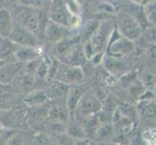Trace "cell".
Returning a JSON list of instances; mask_svg holds the SVG:
<instances>
[{
    "instance_id": "cell-26",
    "label": "cell",
    "mask_w": 156,
    "mask_h": 145,
    "mask_svg": "<svg viewBox=\"0 0 156 145\" xmlns=\"http://www.w3.org/2000/svg\"><path fill=\"white\" fill-rule=\"evenodd\" d=\"M77 145H90V144L85 140H80L79 142H77Z\"/></svg>"
},
{
    "instance_id": "cell-6",
    "label": "cell",
    "mask_w": 156,
    "mask_h": 145,
    "mask_svg": "<svg viewBox=\"0 0 156 145\" xmlns=\"http://www.w3.org/2000/svg\"><path fill=\"white\" fill-rule=\"evenodd\" d=\"M72 16L66 4L62 2H53L49 10V20L66 28H70Z\"/></svg>"
},
{
    "instance_id": "cell-9",
    "label": "cell",
    "mask_w": 156,
    "mask_h": 145,
    "mask_svg": "<svg viewBox=\"0 0 156 145\" xmlns=\"http://www.w3.org/2000/svg\"><path fill=\"white\" fill-rule=\"evenodd\" d=\"M66 29V27H63L61 25L49 20L45 27V36L50 42L55 44V43L65 38Z\"/></svg>"
},
{
    "instance_id": "cell-10",
    "label": "cell",
    "mask_w": 156,
    "mask_h": 145,
    "mask_svg": "<svg viewBox=\"0 0 156 145\" xmlns=\"http://www.w3.org/2000/svg\"><path fill=\"white\" fill-rule=\"evenodd\" d=\"M138 113L143 121H153L156 119V103L151 100H143L139 104Z\"/></svg>"
},
{
    "instance_id": "cell-25",
    "label": "cell",
    "mask_w": 156,
    "mask_h": 145,
    "mask_svg": "<svg viewBox=\"0 0 156 145\" xmlns=\"http://www.w3.org/2000/svg\"><path fill=\"white\" fill-rule=\"evenodd\" d=\"M69 133H70V136H76V137H78L79 136H83V137L85 136L83 128L82 127H77V126H72L71 128H70Z\"/></svg>"
},
{
    "instance_id": "cell-11",
    "label": "cell",
    "mask_w": 156,
    "mask_h": 145,
    "mask_svg": "<svg viewBox=\"0 0 156 145\" xmlns=\"http://www.w3.org/2000/svg\"><path fill=\"white\" fill-rule=\"evenodd\" d=\"M42 50L39 47H20V50L16 51L15 55L17 59L20 62L29 63L32 61L38 60L41 56Z\"/></svg>"
},
{
    "instance_id": "cell-24",
    "label": "cell",
    "mask_w": 156,
    "mask_h": 145,
    "mask_svg": "<svg viewBox=\"0 0 156 145\" xmlns=\"http://www.w3.org/2000/svg\"><path fill=\"white\" fill-rule=\"evenodd\" d=\"M5 145H24V140L20 135H13L7 139Z\"/></svg>"
},
{
    "instance_id": "cell-28",
    "label": "cell",
    "mask_w": 156,
    "mask_h": 145,
    "mask_svg": "<svg viewBox=\"0 0 156 145\" xmlns=\"http://www.w3.org/2000/svg\"><path fill=\"white\" fill-rule=\"evenodd\" d=\"M99 145H119V144L112 143V142H108V143H99Z\"/></svg>"
},
{
    "instance_id": "cell-12",
    "label": "cell",
    "mask_w": 156,
    "mask_h": 145,
    "mask_svg": "<svg viewBox=\"0 0 156 145\" xmlns=\"http://www.w3.org/2000/svg\"><path fill=\"white\" fill-rule=\"evenodd\" d=\"M115 136V128L109 123H104L100 126L98 131L96 132L93 139L99 143H108L112 142L114 137Z\"/></svg>"
},
{
    "instance_id": "cell-16",
    "label": "cell",
    "mask_w": 156,
    "mask_h": 145,
    "mask_svg": "<svg viewBox=\"0 0 156 145\" xmlns=\"http://www.w3.org/2000/svg\"><path fill=\"white\" fill-rule=\"evenodd\" d=\"M19 68L16 64H6L0 68V84H8L16 78Z\"/></svg>"
},
{
    "instance_id": "cell-21",
    "label": "cell",
    "mask_w": 156,
    "mask_h": 145,
    "mask_svg": "<svg viewBox=\"0 0 156 145\" xmlns=\"http://www.w3.org/2000/svg\"><path fill=\"white\" fill-rule=\"evenodd\" d=\"M49 116L51 119L55 121H64L67 119L68 112L63 106L56 105H53L49 111Z\"/></svg>"
},
{
    "instance_id": "cell-15",
    "label": "cell",
    "mask_w": 156,
    "mask_h": 145,
    "mask_svg": "<svg viewBox=\"0 0 156 145\" xmlns=\"http://www.w3.org/2000/svg\"><path fill=\"white\" fill-rule=\"evenodd\" d=\"M105 67L112 74H125L128 71V67L124 63L117 58L108 57L105 61Z\"/></svg>"
},
{
    "instance_id": "cell-22",
    "label": "cell",
    "mask_w": 156,
    "mask_h": 145,
    "mask_svg": "<svg viewBox=\"0 0 156 145\" xmlns=\"http://www.w3.org/2000/svg\"><path fill=\"white\" fill-rule=\"evenodd\" d=\"M142 139L144 145H156V128L148 127L142 133Z\"/></svg>"
},
{
    "instance_id": "cell-8",
    "label": "cell",
    "mask_w": 156,
    "mask_h": 145,
    "mask_svg": "<svg viewBox=\"0 0 156 145\" xmlns=\"http://www.w3.org/2000/svg\"><path fill=\"white\" fill-rule=\"evenodd\" d=\"M77 45V41L74 39L64 38L59 42L55 43L53 46V51H55V56L61 60L62 62L67 64V61L69 59V56L71 54L73 48Z\"/></svg>"
},
{
    "instance_id": "cell-1",
    "label": "cell",
    "mask_w": 156,
    "mask_h": 145,
    "mask_svg": "<svg viewBox=\"0 0 156 145\" xmlns=\"http://www.w3.org/2000/svg\"><path fill=\"white\" fill-rule=\"evenodd\" d=\"M15 17L16 22L37 37L41 27V14L38 9L27 4L19 5L15 9Z\"/></svg>"
},
{
    "instance_id": "cell-19",
    "label": "cell",
    "mask_w": 156,
    "mask_h": 145,
    "mask_svg": "<svg viewBox=\"0 0 156 145\" xmlns=\"http://www.w3.org/2000/svg\"><path fill=\"white\" fill-rule=\"evenodd\" d=\"M76 109H78L80 111V113L83 114V117L85 118L87 116L93 114L94 111H96L98 109H97V105H96L95 101L89 100L88 98L85 99V96H83V98L80 102V104L77 106Z\"/></svg>"
},
{
    "instance_id": "cell-3",
    "label": "cell",
    "mask_w": 156,
    "mask_h": 145,
    "mask_svg": "<svg viewBox=\"0 0 156 145\" xmlns=\"http://www.w3.org/2000/svg\"><path fill=\"white\" fill-rule=\"evenodd\" d=\"M122 37L132 42L141 38L144 32L142 26L128 12H120L116 16V29Z\"/></svg>"
},
{
    "instance_id": "cell-4",
    "label": "cell",
    "mask_w": 156,
    "mask_h": 145,
    "mask_svg": "<svg viewBox=\"0 0 156 145\" xmlns=\"http://www.w3.org/2000/svg\"><path fill=\"white\" fill-rule=\"evenodd\" d=\"M134 50V42L122 37L116 30L112 31L108 44L109 57L120 59L129 54Z\"/></svg>"
},
{
    "instance_id": "cell-18",
    "label": "cell",
    "mask_w": 156,
    "mask_h": 145,
    "mask_svg": "<svg viewBox=\"0 0 156 145\" xmlns=\"http://www.w3.org/2000/svg\"><path fill=\"white\" fill-rule=\"evenodd\" d=\"M13 25L14 22L11 13L6 9H0V34L8 37Z\"/></svg>"
},
{
    "instance_id": "cell-27",
    "label": "cell",
    "mask_w": 156,
    "mask_h": 145,
    "mask_svg": "<svg viewBox=\"0 0 156 145\" xmlns=\"http://www.w3.org/2000/svg\"><path fill=\"white\" fill-rule=\"evenodd\" d=\"M3 133H4V127L1 123H0V136L3 135Z\"/></svg>"
},
{
    "instance_id": "cell-5",
    "label": "cell",
    "mask_w": 156,
    "mask_h": 145,
    "mask_svg": "<svg viewBox=\"0 0 156 145\" xmlns=\"http://www.w3.org/2000/svg\"><path fill=\"white\" fill-rule=\"evenodd\" d=\"M8 39L21 47H35L38 46V38L17 22L14 23L13 28L8 35Z\"/></svg>"
},
{
    "instance_id": "cell-17",
    "label": "cell",
    "mask_w": 156,
    "mask_h": 145,
    "mask_svg": "<svg viewBox=\"0 0 156 145\" xmlns=\"http://www.w3.org/2000/svg\"><path fill=\"white\" fill-rule=\"evenodd\" d=\"M84 95V91L80 87H73L68 91L67 95V109L69 111H73L77 109L80 102Z\"/></svg>"
},
{
    "instance_id": "cell-14",
    "label": "cell",
    "mask_w": 156,
    "mask_h": 145,
    "mask_svg": "<svg viewBox=\"0 0 156 145\" xmlns=\"http://www.w3.org/2000/svg\"><path fill=\"white\" fill-rule=\"evenodd\" d=\"M48 101V94L43 90H33L24 97L23 102L29 106H37Z\"/></svg>"
},
{
    "instance_id": "cell-13",
    "label": "cell",
    "mask_w": 156,
    "mask_h": 145,
    "mask_svg": "<svg viewBox=\"0 0 156 145\" xmlns=\"http://www.w3.org/2000/svg\"><path fill=\"white\" fill-rule=\"evenodd\" d=\"M102 125V122L100 121L99 117L97 115L91 114L89 116H87L83 119V130L85 136H90L92 137L95 136L96 132L98 131V129Z\"/></svg>"
},
{
    "instance_id": "cell-23",
    "label": "cell",
    "mask_w": 156,
    "mask_h": 145,
    "mask_svg": "<svg viewBox=\"0 0 156 145\" xmlns=\"http://www.w3.org/2000/svg\"><path fill=\"white\" fill-rule=\"evenodd\" d=\"M142 40L148 45L156 46V25L148 26L147 29H144L142 34Z\"/></svg>"
},
{
    "instance_id": "cell-29",
    "label": "cell",
    "mask_w": 156,
    "mask_h": 145,
    "mask_svg": "<svg viewBox=\"0 0 156 145\" xmlns=\"http://www.w3.org/2000/svg\"><path fill=\"white\" fill-rule=\"evenodd\" d=\"M4 64H5V61L3 60V59H0V68H1Z\"/></svg>"
},
{
    "instance_id": "cell-2",
    "label": "cell",
    "mask_w": 156,
    "mask_h": 145,
    "mask_svg": "<svg viewBox=\"0 0 156 145\" xmlns=\"http://www.w3.org/2000/svg\"><path fill=\"white\" fill-rule=\"evenodd\" d=\"M112 24L110 20H103L99 23L97 29L90 36V41L84 48V53L91 50V53L95 56L97 53H100L105 47L109 44L111 35L112 33Z\"/></svg>"
},
{
    "instance_id": "cell-20",
    "label": "cell",
    "mask_w": 156,
    "mask_h": 145,
    "mask_svg": "<svg viewBox=\"0 0 156 145\" xmlns=\"http://www.w3.org/2000/svg\"><path fill=\"white\" fill-rule=\"evenodd\" d=\"M144 18L148 26L156 25V1L146 2L143 6Z\"/></svg>"
},
{
    "instance_id": "cell-7",
    "label": "cell",
    "mask_w": 156,
    "mask_h": 145,
    "mask_svg": "<svg viewBox=\"0 0 156 145\" xmlns=\"http://www.w3.org/2000/svg\"><path fill=\"white\" fill-rule=\"evenodd\" d=\"M56 78L65 83H80L84 78V74L79 66L61 65L55 71Z\"/></svg>"
}]
</instances>
